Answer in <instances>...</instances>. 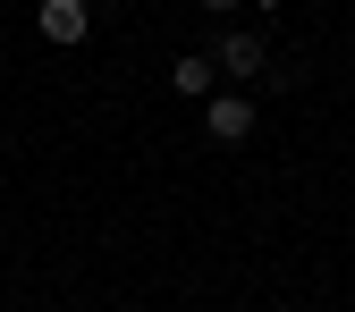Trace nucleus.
I'll return each instance as SVG.
<instances>
[{
  "mask_svg": "<svg viewBox=\"0 0 355 312\" xmlns=\"http://www.w3.org/2000/svg\"><path fill=\"white\" fill-rule=\"evenodd\" d=\"M203 136L211 144H245L254 136V93H211L203 102Z\"/></svg>",
  "mask_w": 355,
  "mask_h": 312,
  "instance_id": "f257e3e1",
  "label": "nucleus"
},
{
  "mask_svg": "<svg viewBox=\"0 0 355 312\" xmlns=\"http://www.w3.org/2000/svg\"><path fill=\"white\" fill-rule=\"evenodd\" d=\"M211 68H229L237 84H254V76H262V34H254V26H229L220 51H211Z\"/></svg>",
  "mask_w": 355,
  "mask_h": 312,
  "instance_id": "f03ea898",
  "label": "nucleus"
},
{
  "mask_svg": "<svg viewBox=\"0 0 355 312\" xmlns=\"http://www.w3.org/2000/svg\"><path fill=\"white\" fill-rule=\"evenodd\" d=\"M42 42H60V51H76L85 34H94V17H85V0H42Z\"/></svg>",
  "mask_w": 355,
  "mask_h": 312,
  "instance_id": "7ed1b4c3",
  "label": "nucleus"
},
{
  "mask_svg": "<svg viewBox=\"0 0 355 312\" xmlns=\"http://www.w3.org/2000/svg\"><path fill=\"white\" fill-rule=\"evenodd\" d=\"M178 93H211V59H203V51L178 59Z\"/></svg>",
  "mask_w": 355,
  "mask_h": 312,
  "instance_id": "20e7f679",
  "label": "nucleus"
},
{
  "mask_svg": "<svg viewBox=\"0 0 355 312\" xmlns=\"http://www.w3.org/2000/svg\"><path fill=\"white\" fill-rule=\"evenodd\" d=\"M203 9H211V17H229V9H237V0H203Z\"/></svg>",
  "mask_w": 355,
  "mask_h": 312,
  "instance_id": "39448f33",
  "label": "nucleus"
},
{
  "mask_svg": "<svg viewBox=\"0 0 355 312\" xmlns=\"http://www.w3.org/2000/svg\"><path fill=\"white\" fill-rule=\"evenodd\" d=\"M254 9H288V0H254Z\"/></svg>",
  "mask_w": 355,
  "mask_h": 312,
  "instance_id": "423d86ee",
  "label": "nucleus"
}]
</instances>
